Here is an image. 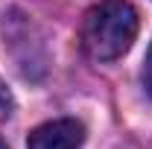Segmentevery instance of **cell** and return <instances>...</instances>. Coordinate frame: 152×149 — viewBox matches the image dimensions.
Wrapping results in <instances>:
<instances>
[{
	"mask_svg": "<svg viewBox=\"0 0 152 149\" xmlns=\"http://www.w3.org/2000/svg\"><path fill=\"white\" fill-rule=\"evenodd\" d=\"M143 85H146V91L152 96V44L146 50V58H143Z\"/></svg>",
	"mask_w": 152,
	"mask_h": 149,
	"instance_id": "cell-4",
	"label": "cell"
},
{
	"mask_svg": "<svg viewBox=\"0 0 152 149\" xmlns=\"http://www.w3.org/2000/svg\"><path fill=\"white\" fill-rule=\"evenodd\" d=\"M137 35V12L129 0H102L82 20V47L94 61H114Z\"/></svg>",
	"mask_w": 152,
	"mask_h": 149,
	"instance_id": "cell-1",
	"label": "cell"
},
{
	"mask_svg": "<svg viewBox=\"0 0 152 149\" xmlns=\"http://www.w3.org/2000/svg\"><path fill=\"white\" fill-rule=\"evenodd\" d=\"M0 149H6V143H3V140H0Z\"/></svg>",
	"mask_w": 152,
	"mask_h": 149,
	"instance_id": "cell-5",
	"label": "cell"
},
{
	"mask_svg": "<svg viewBox=\"0 0 152 149\" xmlns=\"http://www.w3.org/2000/svg\"><path fill=\"white\" fill-rule=\"evenodd\" d=\"M85 140V126L73 117L41 123L29 131L26 149H79Z\"/></svg>",
	"mask_w": 152,
	"mask_h": 149,
	"instance_id": "cell-2",
	"label": "cell"
},
{
	"mask_svg": "<svg viewBox=\"0 0 152 149\" xmlns=\"http://www.w3.org/2000/svg\"><path fill=\"white\" fill-rule=\"evenodd\" d=\"M12 105H15L12 102V93L6 91V85H0V120L12 114Z\"/></svg>",
	"mask_w": 152,
	"mask_h": 149,
	"instance_id": "cell-3",
	"label": "cell"
}]
</instances>
